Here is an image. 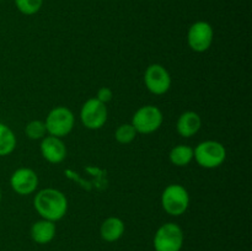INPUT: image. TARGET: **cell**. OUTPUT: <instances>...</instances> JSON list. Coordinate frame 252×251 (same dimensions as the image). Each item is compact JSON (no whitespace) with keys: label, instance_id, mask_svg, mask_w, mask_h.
<instances>
[{"label":"cell","instance_id":"5","mask_svg":"<svg viewBox=\"0 0 252 251\" xmlns=\"http://www.w3.org/2000/svg\"><path fill=\"white\" fill-rule=\"evenodd\" d=\"M164 116L161 110L157 106L147 105L138 108L132 117V126L137 133L140 134H152L157 132L162 125Z\"/></svg>","mask_w":252,"mask_h":251},{"label":"cell","instance_id":"15","mask_svg":"<svg viewBox=\"0 0 252 251\" xmlns=\"http://www.w3.org/2000/svg\"><path fill=\"white\" fill-rule=\"evenodd\" d=\"M170 161L175 166H187L193 160V149L189 145L179 144L171 149L169 154Z\"/></svg>","mask_w":252,"mask_h":251},{"label":"cell","instance_id":"21","mask_svg":"<svg viewBox=\"0 0 252 251\" xmlns=\"http://www.w3.org/2000/svg\"><path fill=\"white\" fill-rule=\"evenodd\" d=\"M0 202H1V189H0Z\"/></svg>","mask_w":252,"mask_h":251},{"label":"cell","instance_id":"3","mask_svg":"<svg viewBox=\"0 0 252 251\" xmlns=\"http://www.w3.org/2000/svg\"><path fill=\"white\" fill-rule=\"evenodd\" d=\"M74 123H75V118H74L73 112L64 106L52 108L44 121L47 133L58 138L68 135L73 130Z\"/></svg>","mask_w":252,"mask_h":251},{"label":"cell","instance_id":"20","mask_svg":"<svg viewBox=\"0 0 252 251\" xmlns=\"http://www.w3.org/2000/svg\"><path fill=\"white\" fill-rule=\"evenodd\" d=\"M113 97V93L112 90H111L110 88H107V86H103V88H101L100 90L97 91V95H96V98H97L100 102L102 103H107L110 102L111 100H112Z\"/></svg>","mask_w":252,"mask_h":251},{"label":"cell","instance_id":"16","mask_svg":"<svg viewBox=\"0 0 252 251\" xmlns=\"http://www.w3.org/2000/svg\"><path fill=\"white\" fill-rule=\"evenodd\" d=\"M16 148V135L4 123H0V157L11 154Z\"/></svg>","mask_w":252,"mask_h":251},{"label":"cell","instance_id":"10","mask_svg":"<svg viewBox=\"0 0 252 251\" xmlns=\"http://www.w3.org/2000/svg\"><path fill=\"white\" fill-rule=\"evenodd\" d=\"M10 185L14 192L20 196H27L36 191L38 187V176L29 167H20L10 177Z\"/></svg>","mask_w":252,"mask_h":251},{"label":"cell","instance_id":"4","mask_svg":"<svg viewBox=\"0 0 252 251\" xmlns=\"http://www.w3.org/2000/svg\"><path fill=\"white\" fill-rule=\"evenodd\" d=\"M161 206L170 216H182L189 206V192L181 185H169L161 194Z\"/></svg>","mask_w":252,"mask_h":251},{"label":"cell","instance_id":"9","mask_svg":"<svg viewBox=\"0 0 252 251\" xmlns=\"http://www.w3.org/2000/svg\"><path fill=\"white\" fill-rule=\"evenodd\" d=\"M144 84L154 95H164L171 86V76L161 64H152L144 73Z\"/></svg>","mask_w":252,"mask_h":251},{"label":"cell","instance_id":"17","mask_svg":"<svg viewBox=\"0 0 252 251\" xmlns=\"http://www.w3.org/2000/svg\"><path fill=\"white\" fill-rule=\"evenodd\" d=\"M137 134V130L133 127L132 123H125V125H121L116 129L115 138L121 144H129V143H132L135 139Z\"/></svg>","mask_w":252,"mask_h":251},{"label":"cell","instance_id":"12","mask_svg":"<svg viewBox=\"0 0 252 251\" xmlns=\"http://www.w3.org/2000/svg\"><path fill=\"white\" fill-rule=\"evenodd\" d=\"M202 127L201 116L193 111H186L179 117L176 129L181 137L191 138L199 132Z\"/></svg>","mask_w":252,"mask_h":251},{"label":"cell","instance_id":"18","mask_svg":"<svg viewBox=\"0 0 252 251\" xmlns=\"http://www.w3.org/2000/svg\"><path fill=\"white\" fill-rule=\"evenodd\" d=\"M25 133H26L27 137L32 140L43 139L47 134L44 121L33 120L31 121V122H29L27 123L26 128H25Z\"/></svg>","mask_w":252,"mask_h":251},{"label":"cell","instance_id":"7","mask_svg":"<svg viewBox=\"0 0 252 251\" xmlns=\"http://www.w3.org/2000/svg\"><path fill=\"white\" fill-rule=\"evenodd\" d=\"M107 107L96 97L85 101L80 110V120L88 129H100L107 121Z\"/></svg>","mask_w":252,"mask_h":251},{"label":"cell","instance_id":"14","mask_svg":"<svg viewBox=\"0 0 252 251\" xmlns=\"http://www.w3.org/2000/svg\"><path fill=\"white\" fill-rule=\"evenodd\" d=\"M125 234V223L121 218L110 217L101 224L100 235L107 243H115Z\"/></svg>","mask_w":252,"mask_h":251},{"label":"cell","instance_id":"1","mask_svg":"<svg viewBox=\"0 0 252 251\" xmlns=\"http://www.w3.org/2000/svg\"><path fill=\"white\" fill-rule=\"evenodd\" d=\"M33 207L42 219L58 221L66 214L68 199L62 191L49 187L34 194Z\"/></svg>","mask_w":252,"mask_h":251},{"label":"cell","instance_id":"11","mask_svg":"<svg viewBox=\"0 0 252 251\" xmlns=\"http://www.w3.org/2000/svg\"><path fill=\"white\" fill-rule=\"evenodd\" d=\"M41 154L51 164H59L66 157V148L62 138L46 135L41 142Z\"/></svg>","mask_w":252,"mask_h":251},{"label":"cell","instance_id":"13","mask_svg":"<svg viewBox=\"0 0 252 251\" xmlns=\"http://www.w3.org/2000/svg\"><path fill=\"white\" fill-rule=\"evenodd\" d=\"M56 236V224L54 221L46 220V219H41V220L33 223L31 228V238L34 243L44 244L51 243Z\"/></svg>","mask_w":252,"mask_h":251},{"label":"cell","instance_id":"2","mask_svg":"<svg viewBox=\"0 0 252 251\" xmlns=\"http://www.w3.org/2000/svg\"><path fill=\"white\" fill-rule=\"evenodd\" d=\"M226 157V149L217 140H204L193 149V159L204 169H216L223 165Z\"/></svg>","mask_w":252,"mask_h":251},{"label":"cell","instance_id":"8","mask_svg":"<svg viewBox=\"0 0 252 251\" xmlns=\"http://www.w3.org/2000/svg\"><path fill=\"white\" fill-rule=\"evenodd\" d=\"M214 31L213 27L207 21H197L189 29L187 42L192 51L197 53H203L211 48L213 43Z\"/></svg>","mask_w":252,"mask_h":251},{"label":"cell","instance_id":"6","mask_svg":"<svg viewBox=\"0 0 252 251\" xmlns=\"http://www.w3.org/2000/svg\"><path fill=\"white\" fill-rule=\"evenodd\" d=\"M184 245V231L175 223H165L157 230L154 248L157 251H180Z\"/></svg>","mask_w":252,"mask_h":251},{"label":"cell","instance_id":"19","mask_svg":"<svg viewBox=\"0 0 252 251\" xmlns=\"http://www.w3.org/2000/svg\"><path fill=\"white\" fill-rule=\"evenodd\" d=\"M15 5L21 14L31 16L41 10L43 0H15Z\"/></svg>","mask_w":252,"mask_h":251}]
</instances>
